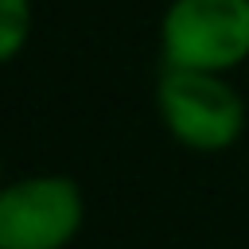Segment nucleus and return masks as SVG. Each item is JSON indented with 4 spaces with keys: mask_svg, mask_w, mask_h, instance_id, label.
Returning a JSON list of instances; mask_svg holds the SVG:
<instances>
[{
    "mask_svg": "<svg viewBox=\"0 0 249 249\" xmlns=\"http://www.w3.org/2000/svg\"><path fill=\"white\" fill-rule=\"evenodd\" d=\"M160 54L175 70H237L249 62V0H171L160 19Z\"/></svg>",
    "mask_w": 249,
    "mask_h": 249,
    "instance_id": "obj_1",
    "label": "nucleus"
},
{
    "mask_svg": "<svg viewBox=\"0 0 249 249\" xmlns=\"http://www.w3.org/2000/svg\"><path fill=\"white\" fill-rule=\"evenodd\" d=\"M156 109L167 132L191 152H226L245 132V101L226 74L163 66L156 82Z\"/></svg>",
    "mask_w": 249,
    "mask_h": 249,
    "instance_id": "obj_2",
    "label": "nucleus"
},
{
    "mask_svg": "<svg viewBox=\"0 0 249 249\" xmlns=\"http://www.w3.org/2000/svg\"><path fill=\"white\" fill-rule=\"evenodd\" d=\"M86 222L70 175H23L0 187V249H66Z\"/></svg>",
    "mask_w": 249,
    "mask_h": 249,
    "instance_id": "obj_3",
    "label": "nucleus"
},
{
    "mask_svg": "<svg viewBox=\"0 0 249 249\" xmlns=\"http://www.w3.org/2000/svg\"><path fill=\"white\" fill-rule=\"evenodd\" d=\"M31 23H35L31 0H0V66L23 54V47L31 43Z\"/></svg>",
    "mask_w": 249,
    "mask_h": 249,
    "instance_id": "obj_4",
    "label": "nucleus"
},
{
    "mask_svg": "<svg viewBox=\"0 0 249 249\" xmlns=\"http://www.w3.org/2000/svg\"><path fill=\"white\" fill-rule=\"evenodd\" d=\"M0 187H4V163H0Z\"/></svg>",
    "mask_w": 249,
    "mask_h": 249,
    "instance_id": "obj_5",
    "label": "nucleus"
}]
</instances>
